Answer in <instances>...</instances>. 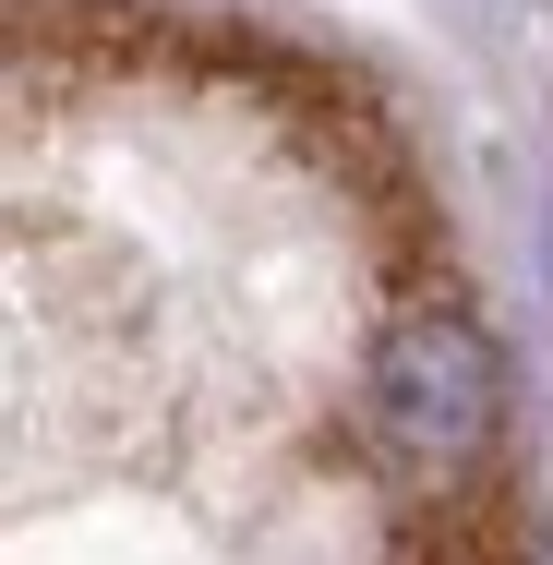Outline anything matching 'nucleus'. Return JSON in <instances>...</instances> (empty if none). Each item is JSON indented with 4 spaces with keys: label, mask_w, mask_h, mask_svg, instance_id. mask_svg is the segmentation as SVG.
<instances>
[{
    "label": "nucleus",
    "mask_w": 553,
    "mask_h": 565,
    "mask_svg": "<svg viewBox=\"0 0 553 565\" xmlns=\"http://www.w3.org/2000/svg\"><path fill=\"white\" fill-rule=\"evenodd\" d=\"M361 409H373V446L397 457V469L457 481L469 457L493 446V422H506V361H493V338H481V313H457V301L397 313V326L373 338Z\"/></svg>",
    "instance_id": "1"
}]
</instances>
